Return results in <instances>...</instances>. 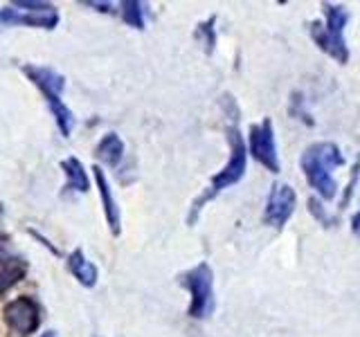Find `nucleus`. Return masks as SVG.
Wrapping results in <instances>:
<instances>
[{"mask_svg":"<svg viewBox=\"0 0 360 337\" xmlns=\"http://www.w3.org/2000/svg\"><path fill=\"white\" fill-rule=\"evenodd\" d=\"M345 164L340 149L333 142H315L307 146L300 157V166L311 189L318 191L322 200H333L338 194V183L333 171Z\"/></svg>","mask_w":360,"mask_h":337,"instance_id":"nucleus-1","label":"nucleus"},{"mask_svg":"<svg viewBox=\"0 0 360 337\" xmlns=\"http://www.w3.org/2000/svg\"><path fill=\"white\" fill-rule=\"evenodd\" d=\"M228 142H230V160L225 164L221 171L212 178L210 187L202 191V194L194 200V205L189 209V216H187V223L194 225L198 220V213L200 209L207 205L210 200L217 198L221 191H225L228 187L241 183V178L245 176V168H248V149H245V142L241 138V133L236 126H230L228 128Z\"/></svg>","mask_w":360,"mask_h":337,"instance_id":"nucleus-2","label":"nucleus"},{"mask_svg":"<svg viewBox=\"0 0 360 337\" xmlns=\"http://www.w3.org/2000/svg\"><path fill=\"white\" fill-rule=\"evenodd\" d=\"M22 74H25L30 81L41 90V95L45 97L50 106V112L56 121V126H59L63 138H70V133L75 128V115L72 110L65 106V101L61 99V93L65 88V77L59 74L56 70L48 65H37V63H27L20 67Z\"/></svg>","mask_w":360,"mask_h":337,"instance_id":"nucleus-3","label":"nucleus"},{"mask_svg":"<svg viewBox=\"0 0 360 337\" xmlns=\"http://www.w3.org/2000/svg\"><path fill=\"white\" fill-rule=\"evenodd\" d=\"M324 11V22L320 20H311L309 22V34L313 43L318 48L329 54L331 59L338 63H347L349 61V48L345 41V29L349 22V9L345 5H333V3H322Z\"/></svg>","mask_w":360,"mask_h":337,"instance_id":"nucleus-4","label":"nucleus"},{"mask_svg":"<svg viewBox=\"0 0 360 337\" xmlns=\"http://www.w3.org/2000/svg\"><path fill=\"white\" fill-rule=\"evenodd\" d=\"M178 284L189 292L187 315L194 319H205L214 312V272L210 263L200 261L178 277Z\"/></svg>","mask_w":360,"mask_h":337,"instance_id":"nucleus-5","label":"nucleus"},{"mask_svg":"<svg viewBox=\"0 0 360 337\" xmlns=\"http://www.w3.org/2000/svg\"><path fill=\"white\" fill-rule=\"evenodd\" d=\"M0 22H5V25L54 29L56 25H59V11L48 3H37V0H16V3H11V7L0 9Z\"/></svg>","mask_w":360,"mask_h":337,"instance_id":"nucleus-6","label":"nucleus"},{"mask_svg":"<svg viewBox=\"0 0 360 337\" xmlns=\"http://www.w3.org/2000/svg\"><path fill=\"white\" fill-rule=\"evenodd\" d=\"M248 153L259 164H264L270 173H279V153H277L275 128L270 117L250 126V133H248Z\"/></svg>","mask_w":360,"mask_h":337,"instance_id":"nucleus-7","label":"nucleus"},{"mask_svg":"<svg viewBox=\"0 0 360 337\" xmlns=\"http://www.w3.org/2000/svg\"><path fill=\"white\" fill-rule=\"evenodd\" d=\"M295 207H297L295 189L284 183H275L270 187V194L264 207V223L275 230H281L290 220L292 213H295Z\"/></svg>","mask_w":360,"mask_h":337,"instance_id":"nucleus-8","label":"nucleus"},{"mask_svg":"<svg viewBox=\"0 0 360 337\" xmlns=\"http://www.w3.org/2000/svg\"><path fill=\"white\" fill-rule=\"evenodd\" d=\"M5 324L18 335H32L41 326V310L37 301L30 297L11 299L3 310Z\"/></svg>","mask_w":360,"mask_h":337,"instance_id":"nucleus-9","label":"nucleus"},{"mask_svg":"<svg viewBox=\"0 0 360 337\" xmlns=\"http://www.w3.org/2000/svg\"><path fill=\"white\" fill-rule=\"evenodd\" d=\"M93 173H95V183H97V189H99L101 207H104L106 223H108V227H110V234L112 236H120V232H122V213H120V205H117L115 196H112V189L108 185V178H106L104 171H101V166H95Z\"/></svg>","mask_w":360,"mask_h":337,"instance_id":"nucleus-10","label":"nucleus"},{"mask_svg":"<svg viewBox=\"0 0 360 337\" xmlns=\"http://www.w3.org/2000/svg\"><path fill=\"white\" fill-rule=\"evenodd\" d=\"M68 270L70 275L82 284L84 288H95L97 286V279H99V270L93 261H88V256L84 254V250H72L65 258Z\"/></svg>","mask_w":360,"mask_h":337,"instance_id":"nucleus-11","label":"nucleus"},{"mask_svg":"<svg viewBox=\"0 0 360 337\" xmlns=\"http://www.w3.org/2000/svg\"><path fill=\"white\" fill-rule=\"evenodd\" d=\"M97 160H101L106 166H117L124 157V142L117 133H106L95 146Z\"/></svg>","mask_w":360,"mask_h":337,"instance_id":"nucleus-12","label":"nucleus"},{"mask_svg":"<svg viewBox=\"0 0 360 337\" xmlns=\"http://www.w3.org/2000/svg\"><path fill=\"white\" fill-rule=\"evenodd\" d=\"M25 275H27V261H22L18 256L3 258V261H0V297H3L9 288H14Z\"/></svg>","mask_w":360,"mask_h":337,"instance_id":"nucleus-13","label":"nucleus"},{"mask_svg":"<svg viewBox=\"0 0 360 337\" xmlns=\"http://www.w3.org/2000/svg\"><path fill=\"white\" fill-rule=\"evenodd\" d=\"M61 168L63 173L68 178V187L79 191V194H86V191L90 189V180H88V173L84 164L77 160V157H65V160L61 162Z\"/></svg>","mask_w":360,"mask_h":337,"instance_id":"nucleus-14","label":"nucleus"},{"mask_svg":"<svg viewBox=\"0 0 360 337\" xmlns=\"http://www.w3.org/2000/svg\"><path fill=\"white\" fill-rule=\"evenodd\" d=\"M120 16L127 25L135 29H144V5L138 0H124L120 3Z\"/></svg>","mask_w":360,"mask_h":337,"instance_id":"nucleus-15","label":"nucleus"},{"mask_svg":"<svg viewBox=\"0 0 360 337\" xmlns=\"http://www.w3.org/2000/svg\"><path fill=\"white\" fill-rule=\"evenodd\" d=\"M214 22H217V16H212L210 20L200 22L196 29V39H200V43L205 45V52L212 54L214 45H217V29H214Z\"/></svg>","mask_w":360,"mask_h":337,"instance_id":"nucleus-16","label":"nucleus"},{"mask_svg":"<svg viewBox=\"0 0 360 337\" xmlns=\"http://www.w3.org/2000/svg\"><path fill=\"white\" fill-rule=\"evenodd\" d=\"M309 209L322 225H326V227H335V225H338V216H331V213L320 205L318 198H309Z\"/></svg>","mask_w":360,"mask_h":337,"instance_id":"nucleus-17","label":"nucleus"},{"mask_svg":"<svg viewBox=\"0 0 360 337\" xmlns=\"http://www.w3.org/2000/svg\"><path fill=\"white\" fill-rule=\"evenodd\" d=\"M358 176H360V157L356 160L354 164V171H352V180H349V185H347V194L340 202V209H345L349 205V200H352V194H354V189H356V183H358Z\"/></svg>","mask_w":360,"mask_h":337,"instance_id":"nucleus-18","label":"nucleus"},{"mask_svg":"<svg viewBox=\"0 0 360 337\" xmlns=\"http://www.w3.org/2000/svg\"><path fill=\"white\" fill-rule=\"evenodd\" d=\"M352 232L356 236H360V211H356L354 216H352Z\"/></svg>","mask_w":360,"mask_h":337,"instance_id":"nucleus-19","label":"nucleus"},{"mask_svg":"<svg viewBox=\"0 0 360 337\" xmlns=\"http://www.w3.org/2000/svg\"><path fill=\"white\" fill-rule=\"evenodd\" d=\"M86 5H90V7H97V11H110V5L108 3H86Z\"/></svg>","mask_w":360,"mask_h":337,"instance_id":"nucleus-20","label":"nucleus"},{"mask_svg":"<svg viewBox=\"0 0 360 337\" xmlns=\"http://www.w3.org/2000/svg\"><path fill=\"white\" fill-rule=\"evenodd\" d=\"M41 337H59V335H56V331H48V333H43Z\"/></svg>","mask_w":360,"mask_h":337,"instance_id":"nucleus-21","label":"nucleus"},{"mask_svg":"<svg viewBox=\"0 0 360 337\" xmlns=\"http://www.w3.org/2000/svg\"><path fill=\"white\" fill-rule=\"evenodd\" d=\"M3 258H7V252H5V247L0 245V261H3Z\"/></svg>","mask_w":360,"mask_h":337,"instance_id":"nucleus-22","label":"nucleus"}]
</instances>
